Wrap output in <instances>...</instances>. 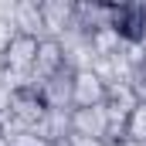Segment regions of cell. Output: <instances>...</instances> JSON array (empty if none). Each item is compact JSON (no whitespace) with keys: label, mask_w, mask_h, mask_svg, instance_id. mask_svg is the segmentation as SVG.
I'll return each instance as SVG.
<instances>
[{"label":"cell","mask_w":146,"mask_h":146,"mask_svg":"<svg viewBox=\"0 0 146 146\" xmlns=\"http://www.w3.org/2000/svg\"><path fill=\"white\" fill-rule=\"evenodd\" d=\"M106 82L95 72H75V109H92V106H106Z\"/></svg>","instance_id":"obj_5"},{"label":"cell","mask_w":146,"mask_h":146,"mask_svg":"<svg viewBox=\"0 0 146 146\" xmlns=\"http://www.w3.org/2000/svg\"><path fill=\"white\" fill-rule=\"evenodd\" d=\"M44 112H48L44 99L21 85L10 92V119L0 126V133H34V126L44 119Z\"/></svg>","instance_id":"obj_1"},{"label":"cell","mask_w":146,"mask_h":146,"mask_svg":"<svg viewBox=\"0 0 146 146\" xmlns=\"http://www.w3.org/2000/svg\"><path fill=\"white\" fill-rule=\"evenodd\" d=\"M126 139L146 143V102H139L136 109L129 112V136H126Z\"/></svg>","instance_id":"obj_10"},{"label":"cell","mask_w":146,"mask_h":146,"mask_svg":"<svg viewBox=\"0 0 146 146\" xmlns=\"http://www.w3.org/2000/svg\"><path fill=\"white\" fill-rule=\"evenodd\" d=\"M10 146H51L48 139H41L37 133H0Z\"/></svg>","instance_id":"obj_11"},{"label":"cell","mask_w":146,"mask_h":146,"mask_svg":"<svg viewBox=\"0 0 146 146\" xmlns=\"http://www.w3.org/2000/svg\"><path fill=\"white\" fill-rule=\"evenodd\" d=\"M139 44H143V54H146V37H143V41H139Z\"/></svg>","instance_id":"obj_15"},{"label":"cell","mask_w":146,"mask_h":146,"mask_svg":"<svg viewBox=\"0 0 146 146\" xmlns=\"http://www.w3.org/2000/svg\"><path fill=\"white\" fill-rule=\"evenodd\" d=\"M58 44H61L65 65H68L72 72H92V68H95L99 54H95V48H92V34H85L78 24H72L65 34L58 37Z\"/></svg>","instance_id":"obj_2"},{"label":"cell","mask_w":146,"mask_h":146,"mask_svg":"<svg viewBox=\"0 0 146 146\" xmlns=\"http://www.w3.org/2000/svg\"><path fill=\"white\" fill-rule=\"evenodd\" d=\"M106 129H109L106 106L72 109V133H75V136H92V139H102V143H106Z\"/></svg>","instance_id":"obj_7"},{"label":"cell","mask_w":146,"mask_h":146,"mask_svg":"<svg viewBox=\"0 0 146 146\" xmlns=\"http://www.w3.org/2000/svg\"><path fill=\"white\" fill-rule=\"evenodd\" d=\"M14 21H17V34H27V37H34V41H51L37 0H17V14H14Z\"/></svg>","instance_id":"obj_8"},{"label":"cell","mask_w":146,"mask_h":146,"mask_svg":"<svg viewBox=\"0 0 146 146\" xmlns=\"http://www.w3.org/2000/svg\"><path fill=\"white\" fill-rule=\"evenodd\" d=\"M106 146H119V143H106Z\"/></svg>","instance_id":"obj_16"},{"label":"cell","mask_w":146,"mask_h":146,"mask_svg":"<svg viewBox=\"0 0 146 146\" xmlns=\"http://www.w3.org/2000/svg\"><path fill=\"white\" fill-rule=\"evenodd\" d=\"M34 133L48 143H65L72 136V109H48L44 119L34 126Z\"/></svg>","instance_id":"obj_9"},{"label":"cell","mask_w":146,"mask_h":146,"mask_svg":"<svg viewBox=\"0 0 146 146\" xmlns=\"http://www.w3.org/2000/svg\"><path fill=\"white\" fill-rule=\"evenodd\" d=\"M41 99L48 109H75V72L72 68H61L58 75H51L44 85H41Z\"/></svg>","instance_id":"obj_4"},{"label":"cell","mask_w":146,"mask_h":146,"mask_svg":"<svg viewBox=\"0 0 146 146\" xmlns=\"http://www.w3.org/2000/svg\"><path fill=\"white\" fill-rule=\"evenodd\" d=\"M51 146H68V139H65V143H51Z\"/></svg>","instance_id":"obj_14"},{"label":"cell","mask_w":146,"mask_h":146,"mask_svg":"<svg viewBox=\"0 0 146 146\" xmlns=\"http://www.w3.org/2000/svg\"><path fill=\"white\" fill-rule=\"evenodd\" d=\"M41 17H44L48 37L58 41V37L75 24V3L72 0H41Z\"/></svg>","instance_id":"obj_6"},{"label":"cell","mask_w":146,"mask_h":146,"mask_svg":"<svg viewBox=\"0 0 146 146\" xmlns=\"http://www.w3.org/2000/svg\"><path fill=\"white\" fill-rule=\"evenodd\" d=\"M37 44H41V41H34V37H27V34H17L7 44V51H3V68L10 75H17V78H24V75L34 68Z\"/></svg>","instance_id":"obj_3"},{"label":"cell","mask_w":146,"mask_h":146,"mask_svg":"<svg viewBox=\"0 0 146 146\" xmlns=\"http://www.w3.org/2000/svg\"><path fill=\"white\" fill-rule=\"evenodd\" d=\"M68 146H106L102 139H92V136H68Z\"/></svg>","instance_id":"obj_12"},{"label":"cell","mask_w":146,"mask_h":146,"mask_svg":"<svg viewBox=\"0 0 146 146\" xmlns=\"http://www.w3.org/2000/svg\"><path fill=\"white\" fill-rule=\"evenodd\" d=\"M119 146H146V143H136V139H122Z\"/></svg>","instance_id":"obj_13"}]
</instances>
